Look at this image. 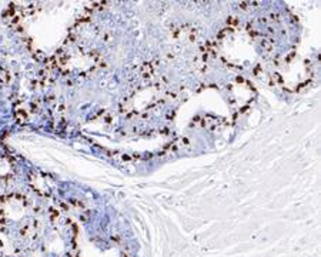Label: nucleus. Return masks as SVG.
Wrapping results in <instances>:
<instances>
[{"mask_svg": "<svg viewBox=\"0 0 321 257\" xmlns=\"http://www.w3.org/2000/svg\"><path fill=\"white\" fill-rule=\"evenodd\" d=\"M227 24H228V27H231V29H234V26H237L238 24V20L237 17H234V16H231V17L227 19Z\"/></svg>", "mask_w": 321, "mask_h": 257, "instance_id": "f257e3e1", "label": "nucleus"}, {"mask_svg": "<svg viewBox=\"0 0 321 257\" xmlns=\"http://www.w3.org/2000/svg\"><path fill=\"white\" fill-rule=\"evenodd\" d=\"M261 46H263V49L268 50V52L273 49V46H271V40H268V39H264L263 41H261Z\"/></svg>", "mask_w": 321, "mask_h": 257, "instance_id": "f03ea898", "label": "nucleus"}, {"mask_svg": "<svg viewBox=\"0 0 321 257\" xmlns=\"http://www.w3.org/2000/svg\"><path fill=\"white\" fill-rule=\"evenodd\" d=\"M247 31H248V34L253 36V37H255V36H257V31H255L254 29L250 26V24H247Z\"/></svg>", "mask_w": 321, "mask_h": 257, "instance_id": "7ed1b4c3", "label": "nucleus"}, {"mask_svg": "<svg viewBox=\"0 0 321 257\" xmlns=\"http://www.w3.org/2000/svg\"><path fill=\"white\" fill-rule=\"evenodd\" d=\"M181 144H183V146H189L190 144V142H189V139H181Z\"/></svg>", "mask_w": 321, "mask_h": 257, "instance_id": "20e7f679", "label": "nucleus"}, {"mask_svg": "<svg viewBox=\"0 0 321 257\" xmlns=\"http://www.w3.org/2000/svg\"><path fill=\"white\" fill-rule=\"evenodd\" d=\"M247 5H248V3H246V2H241V3H240L238 6H240L243 10H246V9H247Z\"/></svg>", "mask_w": 321, "mask_h": 257, "instance_id": "39448f33", "label": "nucleus"}]
</instances>
